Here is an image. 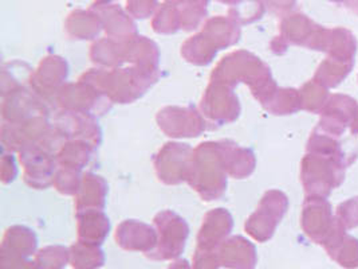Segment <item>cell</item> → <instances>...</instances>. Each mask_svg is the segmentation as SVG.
Segmentation results:
<instances>
[{
  "label": "cell",
  "instance_id": "52a82bcc",
  "mask_svg": "<svg viewBox=\"0 0 358 269\" xmlns=\"http://www.w3.org/2000/svg\"><path fill=\"white\" fill-rule=\"evenodd\" d=\"M46 101L23 85L3 93L1 116L6 124H19L36 116H48Z\"/></svg>",
  "mask_w": 358,
  "mask_h": 269
},
{
  "label": "cell",
  "instance_id": "5b68a950",
  "mask_svg": "<svg viewBox=\"0 0 358 269\" xmlns=\"http://www.w3.org/2000/svg\"><path fill=\"white\" fill-rule=\"evenodd\" d=\"M194 149L184 143H166L155 158L157 178L165 185L187 182L191 172Z\"/></svg>",
  "mask_w": 358,
  "mask_h": 269
},
{
  "label": "cell",
  "instance_id": "2e32d148",
  "mask_svg": "<svg viewBox=\"0 0 358 269\" xmlns=\"http://www.w3.org/2000/svg\"><path fill=\"white\" fill-rule=\"evenodd\" d=\"M78 241L102 245L110 232V221L102 210L77 212Z\"/></svg>",
  "mask_w": 358,
  "mask_h": 269
},
{
  "label": "cell",
  "instance_id": "ac0fdd59",
  "mask_svg": "<svg viewBox=\"0 0 358 269\" xmlns=\"http://www.w3.org/2000/svg\"><path fill=\"white\" fill-rule=\"evenodd\" d=\"M241 25L234 20L231 17H217L208 18L203 27L201 33L206 34L213 45L217 48V50L227 49L234 46L235 43L239 42L241 38Z\"/></svg>",
  "mask_w": 358,
  "mask_h": 269
},
{
  "label": "cell",
  "instance_id": "277c9868",
  "mask_svg": "<svg viewBox=\"0 0 358 269\" xmlns=\"http://www.w3.org/2000/svg\"><path fill=\"white\" fill-rule=\"evenodd\" d=\"M55 101L61 109L89 113L93 116L105 113L112 104V101L102 95L97 88L82 80H78L76 84L64 85Z\"/></svg>",
  "mask_w": 358,
  "mask_h": 269
},
{
  "label": "cell",
  "instance_id": "4dcf8cb0",
  "mask_svg": "<svg viewBox=\"0 0 358 269\" xmlns=\"http://www.w3.org/2000/svg\"><path fill=\"white\" fill-rule=\"evenodd\" d=\"M159 7L157 0H127V11L133 19H148L153 17Z\"/></svg>",
  "mask_w": 358,
  "mask_h": 269
},
{
  "label": "cell",
  "instance_id": "cb8c5ba5",
  "mask_svg": "<svg viewBox=\"0 0 358 269\" xmlns=\"http://www.w3.org/2000/svg\"><path fill=\"white\" fill-rule=\"evenodd\" d=\"M105 264V254L99 245L77 241L70 247V265L73 269H99Z\"/></svg>",
  "mask_w": 358,
  "mask_h": 269
},
{
  "label": "cell",
  "instance_id": "4fadbf2b",
  "mask_svg": "<svg viewBox=\"0 0 358 269\" xmlns=\"http://www.w3.org/2000/svg\"><path fill=\"white\" fill-rule=\"evenodd\" d=\"M70 140H85L96 149L101 144L102 132L96 116L61 109L54 125Z\"/></svg>",
  "mask_w": 358,
  "mask_h": 269
},
{
  "label": "cell",
  "instance_id": "9c48e42d",
  "mask_svg": "<svg viewBox=\"0 0 358 269\" xmlns=\"http://www.w3.org/2000/svg\"><path fill=\"white\" fill-rule=\"evenodd\" d=\"M157 123L171 137H196L206 131V118L192 106H165L157 113Z\"/></svg>",
  "mask_w": 358,
  "mask_h": 269
},
{
  "label": "cell",
  "instance_id": "484cf974",
  "mask_svg": "<svg viewBox=\"0 0 358 269\" xmlns=\"http://www.w3.org/2000/svg\"><path fill=\"white\" fill-rule=\"evenodd\" d=\"M39 269H65L70 264V248L64 245H49L35 254Z\"/></svg>",
  "mask_w": 358,
  "mask_h": 269
},
{
  "label": "cell",
  "instance_id": "8992f818",
  "mask_svg": "<svg viewBox=\"0 0 358 269\" xmlns=\"http://www.w3.org/2000/svg\"><path fill=\"white\" fill-rule=\"evenodd\" d=\"M201 113L212 123L223 125L235 121L241 113V104L234 88L219 83H210L201 99Z\"/></svg>",
  "mask_w": 358,
  "mask_h": 269
},
{
  "label": "cell",
  "instance_id": "836d02e7",
  "mask_svg": "<svg viewBox=\"0 0 358 269\" xmlns=\"http://www.w3.org/2000/svg\"><path fill=\"white\" fill-rule=\"evenodd\" d=\"M164 3H168V4H172L178 8H182V7H188V6H206L208 7V3L210 0H164Z\"/></svg>",
  "mask_w": 358,
  "mask_h": 269
},
{
  "label": "cell",
  "instance_id": "30bf717a",
  "mask_svg": "<svg viewBox=\"0 0 358 269\" xmlns=\"http://www.w3.org/2000/svg\"><path fill=\"white\" fill-rule=\"evenodd\" d=\"M20 163L24 168V181L33 188H46L54 184L58 171L57 155L39 147L19 151Z\"/></svg>",
  "mask_w": 358,
  "mask_h": 269
},
{
  "label": "cell",
  "instance_id": "e0dca14e",
  "mask_svg": "<svg viewBox=\"0 0 358 269\" xmlns=\"http://www.w3.org/2000/svg\"><path fill=\"white\" fill-rule=\"evenodd\" d=\"M108 195V184L102 177L87 172L82 177V184L76 195V209L81 210H102Z\"/></svg>",
  "mask_w": 358,
  "mask_h": 269
},
{
  "label": "cell",
  "instance_id": "7a4b0ae2",
  "mask_svg": "<svg viewBox=\"0 0 358 269\" xmlns=\"http://www.w3.org/2000/svg\"><path fill=\"white\" fill-rule=\"evenodd\" d=\"M159 70L143 67H98L83 73L80 80L97 88L112 102L129 104L140 99L159 80Z\"/></svg>",
  "mask_w": 358,
  "mask_h": 269
},
{
  "label": "cell",
  "instance_id": "1f68e13d",
  "mask_svg": "<svg viewBox=\"0 0 358 269\" xmlns=\"http://www.w3.org/2000/svg\"><path fill=\"white\" fill-rule=\"evenodd\" d=\"M0 269H39L36 261L0 251Z\"/></svg>",
  "mask_w": 358,
  "mask_h": 269
},
{
  "label": "cell",
  "instance_id": "d4e9b609",
  "mask_svg": "<svg viewBox=\"0 0 358 269\" xmlns=\"http://www.w3.org/2000/svg\"><path fill=\"white\" fill-rule=\"evenodd\" d=\"M152 29L162 35L178 33L181 29L179 8L168 3L159 4L152 18Z\"/></svg>",
  "mask_w": 358,
  "mask_h": 269
},
{
  "label": "cell",
  "instance_id": "d6a6232c",
  "mask_svg": "<svg viewBox=\"0 0 358 269\" xmlns=\"http://www.w3.org/2000/svg\"><path fill=\"white\" fill-rule=\"evenodd\" d=\"M17 167L14 156L11 153L6 155V152H4L3 158H1V181H3V184L13 182L17 178Z\"/></svg>",
  "mask_w": 358,
  "mask_h": 269
},
{
  "label": "cell",
  "instance_id": "ffe728a7",
  "mask_svg": "<svg viewBox=\"0 0 358 269\" xmlns=\"http://www.w3.org/2000/svg\"><path fill=\"white\" fill-rule=\"evenodd\" d=\"M36 248L38 238L33 230L27 226L15 225L6 230L0 251L30 258L33 254H36Z\"/></svg>",
  "mask_w": 358,
  "mask_h": 269
},
{
  "label": "cell",
  "instance_id": "83f0119b",
  "mask_svg": "<svg viewBox=\"0 0 358 269\" xmlns=\"http://www.w3.org/2000/svg\"><path fill=\"white\" fill-rule=\"evenodd\" d=\"M81 171L70 170V168H58L55 178H54V187L65 195H77L81 187Z\"/></svg>",
  "mask_w": 358,
  "mask_h": 269
},
{
  "label": "cell",
  "instance_id": "f546056e",
  "mask_svg": "<svg viewBox=\"0 0 358 269\" xmlns=\"http://www.w3.org/2000/svg\"><path fill=\"white\" fill-rule=\"evenodd\" d=\"M222 267L219 258V249L196 248L192 258V269H219Z\"/></svg>",
  "mask_w": 358,
  "mask_h": 269
},
{
  "label": "cell",
  "instance_id": "7c38bea8",
  "mask_svg": "<svg viewBox=\"0 0 358 269\" xmlns=\"http://www.w3.org/2000/svg\"><path fill=\"white\" fill-rule=\"evenodd\" d=\"M115 241L124 251L149 254L157 247L159 235L156 228L148 223L136 219H127L117 226Z\"/></svg>",
  "mask_w": 358,
  "mask_h": 269
},
{
  "label": "cell",
  "instance_id": "3957f363",
  "mask_svg": "<svg viewBox=\"0 0 358 269\" xmlns=\"http://www.w3.org/2000/svg\"><path fill=\"white\" fill-rule=\"evenodd\" d=\"M155 228L159 235L157 247L147 254L155 261H168L178 258L185 249L189 235L187 221L172 210H163L155 217Z\"/></svg>",
  "mask_w": 358,
  "mask_h": 269
},
{
  "label": "cell",
  "instance_id": "603a6c76",
  "mask_svg": "<svg viewBox=\"0 0 358 269\" xmlns=\"http://www.w3.org/2000/svg\"><path fill=\"white\" fill-rule=\"evenodd\" d=\"M217 48L206 34L197 33L188 38L181 46V55L197 67L208 65L216 57Z\"/></svg>",
  "mask_w": 358,
  "mask_h": 269
},
{
  "label": "cell",
  "instance_id": "e575fe53",
  "mask_svg": "<svg viewBox=\"0 0 358 269\" xmlns=\"http://www.w3.org/2000/svg\"><path fill=\"white\" fill-rule=\"evenodd\" d=\"M168 269H192V265L187 260L182 258V260H176L175 263H172Z\"/></svg>",
  "mask_w": 358,
  "mask_h": 269
},
{
  "label": "cell",
  "instance_id": "6da1fadb",
  "mask_svg": "<svg viewBox=\"0 0 358 269\" xmlns=\"http://www.w3.org/2000/svg\"><path fill=\"white\" fill-rule=\"evenodd\" d=\"M231 142H206L194 150L188 184L204 201L219 200L227 188Z\"/></svg>",
  "mask_w": 358,
  "mask_h": 269
},
{
  "label": "cell",
  "instance_id": "44dd1931",
  "mask_svg": "<svg viewBox=\"0 0 358 269\" xmlns=\"http://www.w3.org/2000/svg\"><path fill=\"white\" fill-rule=\"evenodd\" d=\"M90 58L98 67L105 69L120 67L124 62L122 39L102 38L96 41L90 48Z\"/></svg>",
  "mask_w": 358,
  "mask_h": 269
},
{
  "label": "cell",
  "instance_id": "9a60e30c",
  "mask_svg": "<svg viewBox=\"0 0 358 269\" xmlns=\"http://www.w3.org/2000/svg\"><path fill=\"white\" fill-rule=\"evenodd\" d=\"M219 258L222 267L227 269H254L257 253L254 245L242 235L227 238L219 247Z\"/></svg>",
  "mask_w": 358,
  "mask_h": 269
},
{
  "label": "cell",
  "instance_id": "7402d4cb",
  "mask_svg": "<svg viewBox=\"0 0 358 269\" xmlns=\"http://www.w3.org/2000/svg\"><path fill=\"white\" fill-rule=\"evenodd\" d=\"M94 150L96 147L85 140H69L57 153L58 166L81 171L90 162Z\"/></svg>",
  "mask_w": 358,
  "mask_h": 269
},
{
  "label": "cell",
  "instance_id": "8fae6325",
  "mask_svg": "<svg viewBox=\"0 0 358 269\" xmlns=\"http://www.w3.org/2000/svg\"><path fill=\"white\" fill-rule=\"evenodd\" d=\"M90 10L101 19L102 27L109 38L127 39L137 35V25L134 19L127 10L112 0H94Z\"/></svg>",
  "mask_w": 358,
  "mask_h": 269
},
{
  "label": "cell",
  "instance_id": "5bb4252c",
  "mask_svg": "<svg viewBox=\"0 0 358 269\" xmlns=\"http://www.w3.org/2000/svg\"><path fill=\"white\" fill-rule=\"evenodd\" d=\"M234 219L231 213L223 209H215L206 214L197 235V247L206 249H219L232 230Z\"/></svg>",
  "mask_w": 358,
  "mask_h": 269
},
{
  "label": "cell",
  "instance_id": "ba28073f",
  "mask_svg": "<svg viewBox=\"0 0 358 269\" xmlns=\"http://www.w3.org/2000/svg\"><path fill=\"white\" fill-rule=\"evenodd\" d=\"M67 76L69 65L65 60L58 55H48L41 61L35 71H31L29 83L34 93L48 102L50 99H57Z\"/></svg>",
  "mask_w": 358,
  "mask_h": 269
},
{
  "label": "cell",
  "instance_id": "d6986e66",
  "mask_svg": "<svg viewBox=\"0 0 358 269\" xmlns=\"http://www.w3.org/2000/svg\"><path fill=\"white\" fill-rule=\"evenodd\" d=\"M102 27V22L96 13L89 10H74L65 20V32L69 38L77 41L96 39Z\"/></svg>",
  "mask_w": 358,
  "mask_h": 269
},
{
  "label": "cell",
  "instance_id": "4316f807",
  "mask_svg": "<svg viewBox=\"0 0 358 269\" xmlns=\"http://www.w3.org/2000/svg\"><path fill=\"white\" fill-rule=\"evenodd\" d=\"M252 156L247 150L241 149L238 144L231 142L229 150H228V175L232 178H243L248 175V159Z\"/></svg>",
  "mask_w": 358,
  "mask_h": 269
},
{
  "label": "cell",
  "instance_id": "d590c367",
  "mask_svg": "<svg viewBox=\"0 0 358 269\" xmlns=\"http://www.w3.org/2000/svg\"><path fill=\"white\" fill-rule=\"evenodd\" d=\"M215 1L222 3V4H226V6H229V7H235V6L241 4L243 0H215Z\"/></svg>",
  "mask_w": 358,
  "mask_h": 269
},
{
  "label": "cell",
  "instance_id": "f1b7e54d",
  "mask_svg": "<svg viewBox=\"0 0 358 269\" xmlns=\"http://www.w3.org/2000/svg\"><path fill=\"white\" fill-rule=\"evenodd\" d=\"M180 10L181 29L184 32H194L199 27H203L204 22L208 19V11L206 6H188Z\"/></svg>",
  "mask_w": 358,
  "mask_h": 269
}]
</instances>
